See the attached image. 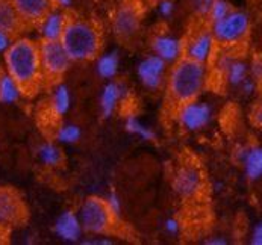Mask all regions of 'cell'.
<instances>
[{
  "mask_svg": "<svg viewBox=\"0 0 262 245\" xmlns=\"http://www.w3.org/2000/svg\"><path fill=\"white\" fill-rule=\"evenodd\" d=\"M3 70L18 82L25 96L37 94L46 80L39 58V42L26 36L15 38L3 53Z\"/></svg>",
  "mask_w": 262,
  "mask_h": 245,
  "instance_id": "1",
  "label": "cell"
},
{
  "mask_svg": "<svg viewBox=\"0 0 262 245\" xmlns=\"http://www.w3.org/2000/svg\"><path fill=\"white\" fill-rule=\"evenodd\" d=\"M211 70L208 64H200L188 58H181L170 65L165 90L167 97L174 106L199 99L208 88Z\"/></svg>",
  "mask_w": 262,
  "mask_h": 245,
  "instance_id": "2",
  "label": "cell"
},
{
  "mask_svg": "<svg viewBox=\"0 0 262 245\" xmlns=\"http://www.w3.org/2000/svg\"><path fill=\"white\" fill-rule=\"evenodd\" d=\"M61 44L73 62H90L102 52L103 35L93 20L69 15L67 26L61 36Z\"/></svg>",
  "mask_w": 262,
  "mask_h": 245,
  "instance_id": "3",
  "label": "cell"
},
{
  "mask_svg": "<svg viewBox=\"0 0 262 245\" xmlns=\"http://www.w3.org/2000/svg\"><path fill=\"white\" fill-rule=\"evenodd\" d=\"M77 213L85 233L90 236H113L117 226H120V221L114 216L102 197H86L80 203Z\"/></svg>",
  "mask_w": 262,
  "mask_h": 245,
  "instance_id": "4",
  "label": "cell"
},
{
  "mask_svg": "<svg viewBox=\"0 0 262 245\" xmlns=\"http://www.w3.org/2000/svg\"><path fill=\"white\" fill-rule=\"evenodd\" d=\"M250 17L241 9H232L225 18L211 23V31L217 39V44L226 49L241 46L250 34Z\"/></svg>",
  "mask_w": 262,
  "mask_h": 245,
  "instance_id": "5",
  "label": "cell"
},
{
  "mask_svg": "<svg viewBox=\"0 0 262 245\" xmlns=\"http://www.w3.org/2000/svg\"><path fill=\"white\" fill-rule=\"evenodd\" d=\"M214 118V109L209 102L194 99L174 107V120L178 126L188 133L205 130Z\"/></svg>",
  "mask_w": 262,
  "mask_h": 245,
  "instance_id": "6",
  "label": "cell"
},
{
  "mask_svg": "<svg viewBox=\"0 0 262 245\" xmlns=\"http://www.w3.org/2000/svg\"><path fill=\"white\" fill-rule=\"evenodd\" d=\"M143 25V8L137 0L120 3L111 18V31L120 41H132L140 34Z\"/></svg>",
  "mask_w": 262,
  "mask_h": 245,
  "instance_id": "7",
  "label": "cell"
},
{
  "mask_svg": "<svg viewBox=\"0 0 262 245\" xmlns=\"http://www.w3.org/2000/svg\"><path fill=\"white\" fill-rule=\"evenodd\" d=\"M39 58L46 80L59 82L72 69L73 61L66 52L61 41H39Z\"/></svg>",
  "mask_w": 262,
  "mask_h": 245,
  "instance_id": "8",
  "label": "cell"
},
{
  "mask_svg": "<svg viewBox=\"0 0 262 245\" xmlns=\"http://www.w3.org/2000/svg\"><path fill=\"white\" fill-rule=\"evenodd\" d=\"M205 186L203 174L197 165L192 162L179 164L171 175V188L174 194L182 200H194L197 198Z\"/></svg>",
  "mask_w": 262,
  "mask_h": 245,
  "instance_id": "9",
  "label": "cell"
},
{
  "mask_svg": "<svg viewBox=\"0 0 262 245\" xmlns=\"http://www.w3.org/2000/svg\"><path fill=\"white\" fill-rule=\"evenodd\" d=\"M217 39L209 29H199L185 39L184 56L200 64H211L217 53Z\"/></svg>",
  "mask_w": 262,
  "mask_h": 245,
  "instance_id": "10",
  "label": "cell"
},
{
  "mask_svg": "<svg viewBox=\"0 0 262 245\" xmlns=\"http://www.w3.org/2000/svg\"><path fill=\"white\" fill-rule=\"evenodd\" d=\"M170 65L162 61L159 56L155 53L146 55L137 65V77L141 83L149 91H159L165 88L167 82V74H168Z\"/></svg>",
  "mask_w": 262,
  "mask_h": 245,
  "instance_id": "11",
  "label": "cell"
},
{
  "mask_svg": "<svg viewBox=\"0 0 262 245\" xmlns=\"http://www.w3.org/2000/svg\"><path fill=\"white\" fill-rule=\"evenodd\" d=\"M28 219V208L20 192L0 186V226H20Z\"/></svg>",
  "mask_w": 262,
  "mask_h": 245,
  "instance_id": "12",
  "label": "cell"
},
{
  "mask_svg": "<svg viewBox=\"0 0 262 245\" xmlns=\"http://www.w3.org/2000/svg\"><path fill=\"white\" fill-rule=\"evenodd\" d=\"M150 49H151V53L159 56L168 65H173L181 58H184L185 39L173 35L167 31L158 32L150 39Z\"/></svg>",
  "mask_w": 262,
  "mask_h": 245,
  "instance_id": "13",
  "label": "cell"
},
{
  "mask_svg": "<svg viewBox=\"0 0 262 245\" xmlns=\"http://www.w3.org/2000/svg\"><path fill=\"white\" fill-rule=\"evenodd\" d=\"M53 233L58 239L67 244H80L85 230L82 227L77 210L67 209L59 213V216L53 224Z\"/></svg>",
  "mask_w": 262,
  "mask_h": 245,
  "instance_id": "14",
  "label": "cell"
},
{
  "mask_svg": "<svg viewBox=\"0 0 262 245\" xmlns=\"http://www.w3.org/2000/svg\"><path fill=\"white\" fill-rule=\"evenodd\" d=\"M69 15L61 8L50 9L38 23V32L42 41H61L64 29L67 26Z\"/></svg>",
  "mask_w": 262,
  "mask_h": 245,
  "instance_id": "15",
  "label": "cell"
},
{
  "mask_svg": "<svg viewBox=\"0 0 262 245\" xmlns=\"http://www.w3.org/2000/svg\"><path fill=\"white\" fill-rule=\"evenodd\" d=\"M129 91L126 90V86L121 82H115V80H108L105 83V86L100 91V99H99V105H100V114L103 118H111L114 114L117 112L120 103L124 100L126 94Z\"/></svg>",
  "mask_w": 262,
  "mask_h": 245,
  "instance_id": "16",
  "label": "cell"
},
{
  "mask_svg": "<svg viewBox=\"0 0 262 245\" xmlns=\"http://www.w3.org/2000/svg\"><path fill=\"white\" fill-rule=\"evenodd\" d=\"M25 25H38L41 18L55 8L53 0H11Z\"/></svg>",
  "mask_w": 262,
  "mask_h": 245,
  "instance_id": "17",
  "label": "cell"
},
{
  "mask_svg": "<svg viewBox=\"0 0 262 245\" xmlns=\"http://www.w3.org/2000/svg\"><path fill=\"white\" fill-rule=\"evenodd\" d=\"M238 162L244 168V174L249 180L256 182L262 179V147L261 145H252V147H243L236 153Z\"/></svg>",
  "mask_w": 262,
  "mask_h": 245,
  "instance_id": "18",
  "label": "cell"
},
{
  "mask_svg": "<svg viewBox=\"0 0 262 245\" xmlns=\"http://www.w3.org/2000/svg\"><path fill=\"white\" fill-rule=\"evenodd\" d=\"M72 102H73V99H72L70 88L61 82H56L52 88L50 102H49V107H50V112L53 114V117H56V118L66 117L72 109Z\"/></svg>",
  "mask_w": 262,
  "mask_h": 245,
  "instance_id": "19",
  "label": "cell"
},
{
  "mask_svg": "<svg viewBox=\"0 0 262 245\" xmlns=\"http://www.w3.org/2000/svg\"><path fill=\"white\" fill-rule=\"evenodd\" d=\"M37 158L41 165H44L49 170H55L64 165L66 156L61 144L53 141H44L38 145Z\"/></svg>",
  "mask_w": 262,
  "mask_h": 245,
  "instance_id": "20",
  "label": "cell"
},
{
  "mask_svg": "<svg viewBox=\"0 0 262 245\" xmlns=\"http://www.w3.org/2000/svg\"><path fill=\"white\" fill-rule=\"evenodd\" d=\"M25 21L17 12L11 0H0V29L11 32L12 35L20 34L25 29Z\"/></svg>",
  "mask_w": 262,
  "mask_h": 245,
  "instance_id": "21",
  "label": "cell"
},
{
  "mask_svg": "<svg viewBox=\"0 0 262 245\" xmlns=\"http://www.w3.org/2000/svg\"><path fill=\"white\" fill-rule=\"evenodd\" d=\"M96 61V73L103 80H114L120 71V55L117 50L100 52Z\"/></svg>",
  "mask_w": 262,
  "mask_h": 245,
  "instance_id": "22",
  "label": "cell"
},
{
  "mask_svg": "<svg viewBox=\"0 0 262 245\" xmlns=\"http://www.w3.org/2000/svg\"><path fill=\"white\" fill-rule=\"evenodd\" d=\"M25 96V91L18 82L2 69L0 73V103L2 105H17Z\"/></svg>",
  "mask_w": 262,
  "mask_h": 245,
  "instance_id": "23",
  "label": "cell"
},
{
  "mask_svg": "<svg viewBox=\"0 0 262 245\" xmlns=\"http://www.w3.org/2000/svg\"><path fill=\"white\" fill-rule=\"evenodd\" d=\"M250 76V70H249V64L241 59V58H235L229 67L226 69V71L223 73V79L226 80V83L232 88H239V85Z\"/></svg>",
  "mask_w": 262,
  "mask_h": 245,
  "instance_id": "24",
  "label": "cell"
},
{
  "mask_svg": "<svg viewBox=\"0 0 262 245\" xmlns=\"http://www.w3.org/2000/svg\"><path fill=\"white\" fill-rule=\"evenodd\" d=\"M124 130L132 135L137 137L138 140H141L143 142H155L156 141V133L155 130L150 127L149 124L143 123L137 115L130 114L126 117L124 120Z\"/></svg>",
  "mask_w": 262,
  "mask_h": 245,
  "instance_id": "25",
  "label": "cell"
},
{
  "mask_svg": "<svg viewBox=\"0 0 262 245\" xmlns=\"http://www.w3.org/2000/svg\"><path fill=\"white\" fill-rule=\"evenodd\" d=\"M82 140V129L75 123H64L55 130V141L61 145H76Z\"/></svg>",
  "mask_w": 262,
  "mask_h": 245,
  "instance_id": "26",
  "label": "cell"
},
{
  "mask_svg": "<svg viewBox=\"0 0 262 245\" xmlns=\"http://www.w3.org/2000/svg\"><path fill=\"white\" fill-rule=\"evenodd\" d=\"M230 11H232V6L227 0H214L211 11L208 14V20H209V23H215V21L225 18Z\"/></svg>",
  "mask_w": 262,
  "mask_h": 245,
  "instance_id": "27",
  "label": "cell"
},
{
  "mask_svg": "<svg viewBox=\"0 0 262 245\" xmlns=\"http://www.w3.org/2000/svg\"><path fill=\"white\" fill-rule=\"evenodd\" d=\"M156 12L161 18L170 20L176 12L174 0H156Z\"/></svg>",
  "mask_w": 262,
  "mask_h": 245,
  "instance_id": "28",
  "label": "cell"
},
{
  "mask_svg": "<svg viewBox=\"0 0 262 245\" xmlns=\"http://www.w3.org/2000/svg\"><path fill=\"white\" fill-rule=\"evenodd\" d=\"M105 202H106L110 210L113 212L114 216H115L118 221H121V215H123V202H121L120 195H118L115 191H111V192L105 197Z\"/></svg>",
  "mask_w": 262,
  "mask_h": 245,
  "instance_id": "29",
  "label": "cell"
},
{
  "mask_svg": "<svg viewBox=\"0 0 262 245\" xmlns=\"http://www.w3.org/2000/svg\"><path fill=\"white\" fill-rule=\"evenodd\" d=\"M164 232H165L168 236H173V238L179 236V235L182 233V222H181V219L176 218V216L167 218V219L164 221Z\"/></svg>",
  "mask_w": 262,
  "mask_h": 245,
  "instance_id": "30",
  "label": "cell"
},
{
  "mask_svg": "<svg viewBox=\"0 0 262 245\" xmlns=\"http://www.w3.org/2000/svg\"><path fill=\"white\" fill-rule=\"evenodd\" d=\"M214 0H191V8L194 11V14L200 18H208V14L211 11Z\"/></svg>",
  "mask_w": 262,
  "mask_h": 245,
  "instance_id": "31",
  "label": "cell"
},
{
  "mask_svg": "<svg viewBox=\"0 0 262 245\" xmlns=\"http://www.w3.org/2000/svg\"><path fill=\"white\" fill-rule=\"evenodd\" d=\"M250 76L256 80V83L262 86V55H256L249 64Z\"/></svg>",
  "mask_w": 262,
  "mask_h": 245,
  "instance_id": "32",
  "label": "cell"
},
{
  "mask_svg": "<svg viewBox=\"0 0 262 245\" xmlns=\"http://www.w3.org/2000/svg\"><path fill=\"white\" fill-rule=\"evenodd\" d=\"M259 88V85L256 83V80L252 77V76H249L241 85H239V91H241V94L243 96H246V97H250V96H253L255 93H256V90Z\"/></svg>",
  "mask_w": 262,
  "mask_h": 245,
  "instance_id": "33",
  "label": "cell"
},
{
  "mask_svg": "<svg viewBox=\"0 0 262 245\" xmlns=\"http://www.w3.org/2000/svg\"><path fill=\"white\" fill-rule=\"evenodd\" d=\"M14 39H15V35H12V34L8 32V31L0 29V53H2V55L9 49V46L12 44Z\"/></svg>",
  "mask_w": 262,
  "mask_h": 245,
  "instance_id": "34",
  "label": "cell"
},
{
  "mask_svg": "<svg viewBox=\"0 0 262 245\" xmlns=\"http://www.w3.org/2000/svg\"><path fill=\"white\" fill-rule=\"evenodd\" d=\"M250 244L252 245H262V221L256 222L252 229L250 235Z\"/></svg>",
  "mask_w": 262,
  "mask_h": 245,
  "instance_id": "35",
  "label": "cell"
},
{
  "mask_svg": "<svg viewBox=\"0 0 262 245\" xmlns=\"http://www.w3.org/2000/svg\"><path fill=\"white\" fill-rule=\"evenodd\" d=\"M252 121L255 123V126L262 127V102H258L252 109Z\"/></svg>",
  "mask_w": 262,
  "mask_h": 245,
  "instance_id": "36",
  "label": "cell"
},
{
  "mask_svg": "<svg viewBox=\"0 0 262 245\" xmlns=\"http://www.w3.org/2000/svg\"><path fill=\"white\" fill-rule=\"evenodd\" d=\"M205 244L206 245H227L229 244V241L226 239L225 236H222V235H217V236H212V238L206 239V241H205Z\"/></svg>",
  "mask_w": 262,
  "mask_h": 245,
  "instance_id": "37",
  "label": "cell"
},
{
  "mask_svg": "<svg viewBox=\"0 0 262 245\" xmlns=\"http://www.w3.org/2000/svg\"><path fill=\"white\" fill-rule=\"evenodd\" d=\"M55 6L56 8H61V9H69L72 5H73V0H53Z\"/></svg>",
  "mask_w": 262,
  "mask_h": 245,
  "instance_id": "38",
  "label": "cell"
},
{
  "mask_svg": "<svg viewBox=\"0 0 262 245\" xmlns=\"http://www.w3.org/2000/svg\"><path fill=\"white\" fill-rule=\"evenodd\" d=\"M0 73H2V69H0Z\"/></svg>",
  "mask_w": 262,
  "mask_h": 245,
  "instance_id": "39",
  "label": "cell"
}]
</instances>
